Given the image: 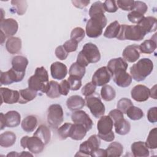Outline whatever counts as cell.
<instances>
[{
	"mask_svg": "<svg viewBox=\"0 0 157 157\" xmlns=\"http://www.w3.org/2000/svg\"><path fill=\"white\" fill-rule=\"evenodd\" d=\"M28 88L34 91H40L46 93L49 82L48 72L43 66L37 67L33 75L29 77L28 81Z\"/></svg>",
	"mask_w": 157,
	"mask_h": 157,
	"instance_id": "obj_1",
	"label": "cell"
},
{
	"mask_svg": "<svg viewBox=\"0 0 157 157\" xmlns=\"http://www.w3.org/2000/svg\"><path fill=\"white\" fill-rule=\"evenodd\" d=\"M153 69V63L149 58H142L130 68L132 78L137 82L144 80Z\"/></svg>",
	"mask_w": 157,
	"mask_h": 157,
	"instance_id": "obj_2",
	"label": "cell"
},
{
	"mask_svg": "<svg viewBox=\"0 0 157 157\" xmlns=\"http://www.w3.org/2000/svg\"><path fill=\"white\" fill-rule=\"evenodd\" d=\"M107 18L104 13L95 14L90 17L86 25V34L91 38H96L102 33L103 28L107 25Z\"/></svg>",
	"mask_w": 157,
	"mask_h": 157,
	"instance_id": "obj_3",
	"label": "cell"
},
{
	"mask_svg": "<svg viewBox=\"0 0 157 157\" xmlns=\"http://www.w3.org/2000/svg\"><path fill=\"white\" fill-rule=\"evenodd\" d=\"M145 34H146L137 25H121L120 26V29L117 38L120 40H129L139 41L144 39Z\"/></svg>",
	"mask_w": 157,
	"mask_h": 157,
	"instance_id": "obj_4",
	"label": "cell"
},
{
	"mask_svg": "<svg viewBox=\"0 0 157 157\" xmlns=\"http://www.w3.org/2000/svg\"><path fill=\"white\" fill-rule=\"evenodd\" d=\"M113 121L109 115L102 116L97 123L99 137L106 142H112L115 139L114 132L112 131Z\"/></svg>",
	"mask_w": 157,
	"mask_h": 157,
	"instance_id": "obj_5",
	"label": "cell"
},
{
	"mask_svg": "<svg viewBox=\"0 0 157 157\" xmlns=\"http://www.w3.org/2000/svg\"><path fill=\"white\" fill-rule=\"evenodd\" d=\"M63 121V110L59 104L49 106L47 112V122L50 127L57 129Z\"/></svg>",
	"mask_w": 157,
	"mask_h": 157,
	"instance_id": "obj_6",
	"label": "cell"
},
{
	"mask_svg": "<svg viewBox=\"0 0 157 157\" xmlns=\"http://www.w3.org/2000/svg\"><path fill=\"white\" fill-rule=\"evenodd\" d=\"M101 145V139L98 135L94 134L91 136L88 139L80 145L79 151L75 155L77 156H91V153L99 148Z\"/></svg>",
	"mask_w": 157,
	"mask_h": 157,
	"instance_id": "obj_7",
	"label": "cell"
},
{
	"mask_svg": "<svg viewBox=\"0 0 157 157\" xmlns=\"http://www.w3.org/2000/svg\"><path fill=\"white\" fill-rule=\"evenodd\" d=\"M20 145L23 148H28L30 152L34 154H39L42 152L45 144L37 137L28 136L23 137L20 140Z\"/></svg>",
	"mask_w": 157,
	"mask_h": 157,
	"instance_id": "obj_8",
	"label": "cell"
},
{
	"mask_svg": "<svg viewBox=\"0 0 157 157\" xmlns=\"http://www.w3.org/2000/svg\"><path fill=\"white\" fill-rule=\"evenodd\" d=\"M85 104L95 118H100L105 113V105L99 97L89 96L85 97Z\"/></svg>",
	"mask_w": 157,
	"mask_h": 157,
	"instance_id": "obj_9",
	"label": "cell"
},
{
	"mask_svg": "<svg viewBox=\"0 0 157 157\" xmlns=\"http://www.w3.org/2000/svg\"><path fill=\"white\" fill-rule=\"evenodd\" d=\"M1 120V130H2L5 127L14 128L20 124L21 120L20 114L15 110L7 112L6 114L0 113Z\"/></svg>",
	"mask_w": 157,
	"mask_h": 157,
	"instance_id": "obj_10",
	"label": "cell"
},
{
	"mask_svg": "<svg viewBox=\"0 0 157 157\" xmlns=\"http://www.w3.org/2000/svg\"><path fill=\"white\" fill-rule=\"evenodd\" d=\"M80 52L89 64L96 63L101 59V53L98 47L93 43L85 44Z\"/></svg>",
	"mask_w": 157,
	"mask_h": 157,
	"instance_id": "obj_11",
	"label": "cell"
},
{
	"mask_svg": "<svg viewBox=\"0 0 157 157\" xmlns=\"http://www.w3.org/2000/svg\"><path fill=\"white\" fill-rule=\"evenodd\" d=\"M25 75V72H18L11 68L6 72H1L0 82L1 85H10L13 82H21L23 79Z\"/></svg>",
	"mask_w": 157,
	"mask_h": 157,
	"instance_id": "obj_12",
	"label": "cell"
},
{
	"mask_svg": "<svg viewBox=\"0 0 157 157\" xmlns=\"http://www.w3.org/2000/svg\"><path fill=\"white\" fill-rule=\"evenodd\" d=\"M112 75L107 67L103 66L95 71L91 82L96 86H101L106 85L110 80Z\"/></svg>",
	"mask_w": 157,
	"mask_h": 157,
	"instance_id": "obj_13",
	"label": "cell"
},
{
	"mask_svg": "<svg viewBox=\"0 0 157 157\" xmlns=\"http://www.w3.org/2000/svg\"><path fill=\"white\" fill-rule=\"evenodd\" d=\"M72 121L74 123H78L83 125L88 131H90L93 126V123L89 115L83 110H76L71 115Z\"/></svg>",
	"mask_w": 157,
	"mask_h": 157,
	"instance_id": "obj_14",
	"label": "cell"
},
{
	"mask_svg": "<svg viewBox=\"0 0 157 157\" xmlns=\"http://www.w3.org/2000/svg\"><path fill=\"white\" fill-rule=\"evenodd\" d=\"M18 25L17 21L13 18H7L1 20L0 29L6 37H12L18 31Z\"/></svg>",
	"mask_w": 157,
	"mask_h": 157,
	"instance_id": "obj_15",
	"label": "cell"
},
{
	"mask_svg": "<svg viewBox=\"0 0 157 157\" xmlns=\"http://www.w3.org/2000/svg\"><path fill=\"white\" fill-rule=\"evenodd\" d=\"M132 98L137 102H144L150 97V90L143 85L135 86L131 91Z\"/></svg>",
	"mask_w": 157,
	"mask_h": 157,
	"instance_id": "obj_16",
	"label": "cell"
},
{
	"mask_svg": "<svg viewBox=\"0 0 157 157\" xmlns=\"http://www.w3.org/2000/svg\"><path fill=\"white\" fill-rule=\"evenodd\" d=\"M1 104L4 102L7 104H15L19 101L20 94L17 90H10L8 88H1Z\"/></svg>",
	"mask_w": 157,
	"mask_h": 157,
	"instance_id": "obj_17",
	"label": "cell"
},
{
	"mask_svg": "<svg viewBox=\"0 0 157 157\" xmlns=\"http://www.w3.org/2000/svg\"><path fill=\"white\" fill-rule=\"evenodd\" d=\"M128 66L127 62L123 58L119 57L110 59L107 63V67L112 77L114 74L121 71H126Z\"/></svg>",
	"mask_w": 157,
	"mask_h": 157,
	"instance_id": "obj_18",
	"label": "cell"
},
{
	"mask_svg": "<svg viewBox=\"0 0 157 157\" xmlns=\"http://www.w3.org/2000/svg\"><path fill=\"white\" fill-rule=\"evenodd\" d=\"M140 51L138 45H128L122 53L123 59L129 63H134L137 61L140 57Z\"/></svg>",
	"mask_w": 157,
	"mask_h": 157,
	"instance_id": "obj_19",
	"label": "cell"
},
{
	"mask_svg": "<svg viewBox=\"0 0 157 157\" xmlns=\"http://www.w3.org/2000/svg\"><path fill=\"white\" fill-rule=\"evenodd\" d=\"M50 72L53 78L62 80L66 77L67 74V69L65 64L61 62L56 61L52 64Z\"/></svg>",
	"mask_w": 157,
	"mask_h": 157,
	"instance_id": "obj_20",
	"label": "cell"
},
{
	"mask_svg": "<svg viewBox=\"0 0 157 157\" xmlns=\"http://www.w3.org/2000/svg\"><path fill=\"white\" fill-rule=\"evenodd\" d=\"M112 77L116 85L122 88L129 86L132 80V77L126 72V71H121L114 74Z\"/></svg>",
	"mask_w": 157,
	"mask_h": 157,
	"instance_id": "obj_21",
	"label": "cell"
},
{
	"mask_svg": "<svg viewBox=\"0 0 157 157\" xmlns=\"http://www.w3.org/2000/svg\"><path fill=\"white\" fill-rule=\"evenodd\" d=\"M156 18L153 17H144L137 25L145 33L155 32L156 30Z\"/></svg>",
	"mask_w": 157,
	"mask_h": 157,
	"instance_id": "obj_22",
	"label": "cell"
},
{
	"mask_svg": "<svg viewBox=\"0 0 157 157\" xmlns=\"http://www.w3.org/2000/svg\"><path fill=\"white\" fill-rule=\"evenodd\" d=\"M131 151L136 157H147L150 155L148 148L144 142L137 141L134 142L131 147Z\"/></svg>",
	"mask_w": 157,
	"mask_h": 157,
	"instance_id": "obj_23",
	"label": "cell"
},
{
	"mask_svg": "<svg viewBox=\"0 0 157 157\" xmlns=\"http://www.w3.org/2000/svg\"><path fill=\"white\" fill-rule=\"evenodd\" d=\"M85 104V99L78 95L70 96L66 101V105L71 111H76L82 109Z\"/></svg>",
	"mask_w": 157,
	"mask_h": 157,
	"instance_id": "obj_24",
	"label": "cell"
},
{
	"mask_svg": "<svg viewBox=\"0 0 157 157\" xmlns=\"http://www.w3.org/2000/svg\"><path fill=\"white\" fill-rule=\"evenodd\" d=\"M6 48L7 52L11 54L18 53L21 48V40L19 37H9L6 43Z\"/></svg>",
	"mask_w": 157,
	"mask_h": 157,
	"instance_id": "obj_25",
	"label": "cell"
},
{
	"mask_svg": "<svg viewBox=\"0 0 157 157\" xmlns=\"http://www.w3.org/2000/svg\"><path fill=\"white\" fill-rule=\"evenodd\" d=\"M28 64V60L26 57L23 56L17 55L12 58V68L18 72H25Z\"/></svg>",
	"mask_w": 157,
	"mask_h": 157,
	"instance_id": "obj_26",
	"label": "cell"
},
{
	"mask_svg": "<svg viewBox=\"0 0 157 157\" xmlns=\"http://www.w3.org/2000/svg\"><path fill=\"white\" fill-rule=\"evenodd\" d=\"M86 129L82 124L78 123L72 124L70 137L75 140H82L86 134Z\"/></svg>",
	"mask_w": 157,
	"mask_h": 157,
	"instance_id": "obj_27",
	"label": "cell"
},
{
	"mask_svg": "<svg viewBox=\"0 0 157 157\" xmlns=\"http://www.w3.org/2000/svg\"><path fill=\"white\" fill-rule=\"evenodd\" d=\"M33 136L39 137L45 145L50 140L51 132L50 129L47 126L41 124L34 133Z\"/></svg>",
	"mask_w": 157,
	"mask_h": 157,
	"instance_id": "obj_28",
	"label": "cell"
},
{
	"mask_svg": "<svg viewBox=\"0 0 157 157\" xmlns=\"http://www.w3.org/2000/svg\"><path fill=\"white\" fill-rule=\"evenodd\" d=\"M37 119L36 116L29 115L23 120L21 126L25 132H31L37 127Z\"/></svg>",
	"mask_w": 157,
	"mask_h": 157,
	"instance_id": "obj_29",
	"label": "cell"
},
{
	"mask_svg": "<svg viewBox=\"0 0 157 157\" xmlns=\"http://www.w3.org/2000/svg\"><path fill=\"white\" fill-rule=\"evenodd\" d=\"M115 132L120 135H126L128 134L131 129L130 123L124 118L113 123Z\"/></svg>",
	"mask_w": 157,
	"mask_h": 157,
	"instance_id": "obj_30",
	"label": "cell"
},
{
	"mask_svg": "<svg viewBox=\"0 0 157 157\" xmlns=\"http://www.w3.org/2000/svg\"><path fill=\"white\" fill-rule=\"evenodd\" d=\"M16 135L11 131H6L0 135V145L7 148L12 146L16 141Z\"/></svg>",
	"mask_w": 157,
	"mask_h": 157,
	"instance_id": "obj_31",
	"label": "cell"
},
{
	"mask_svg": "<svg viewBox=\"0 0 157 157\" xmlns=\"http://www.w3.org/2000/svg\"><path fill=\"white\" fill-rule=\"evenodd\" d=\"M20 98L18 102L20 104H26L34 99L37 96V91L29 88L19 91Z\"/></svg>",
	"mask_w": 157,
	"mask_h": 157,
	"instance_id": "obj_32",
	"label": "cell"
},
{
	"mask_svg": "<svg viewBox=\"0 0 157 157\" xmlns=\"http://www.w3.org/2000/svg\"><path fill=\"white\" fill-rule=\"evenodd\" d=\"M120 25L118 21H114L112 22L107 27L104 33V36L106 38L112 39L117 37L120 29Z\"/></svg>",
	"mask_w": 157,
	"mask_h": 157,
	"instance_id": "obj_33",
	"label": "cell"
},
{
	"mask_svg": "<svg viewBox=\"0 0 157 157\" xmlns=\"http://www.w3.org/2000/svg\"><path fill=\"white\" fill-rule=\"evenodd\" d=\"M107 156H120L123 151V145L118 142H113L105 149Z\"/></svg>",
	"mask_w": 157,
	"mask_h": 157,
	"instance_id": "obj_34",
	"label": "cell"
},
{
	"mask_svg": "<svg viewBox=\"0 0 157 157\" xmlns=\"http://www.w3.org/2000/svg\"><path fill=\"white\" fill-rule=\"evenodd\" d=\"M156 48V40L155 39L145 40L139 45L140 52L143 53L150 54L152 53Z\"/></svg>",
	"mask_w": 157,
	"mask_h": 157,
	"instance_id": "obj_35",
	"label": "cell"
},
{
	"mask_svg": "<svg viewBox=\"0 0 157 157\" xmlns=\"http://www.w3.org/2000/svg\"><path fill=\"white\" fill-rule=\"evenodd\" d=\"M101 96L105 101H110L116 96V92L114 88L109 85L102 86L101 90Z\"/></svg>",
	"mask_w": 157,
	"mask_h": 157,
	"instance_id": "obj_36",
	"label": "cell"
},
{
	"mask_svg": "<svg viewBox=\"0 0 157 157\" xmlns=\"http://www.w3.org/2000/svg\"><path fill=\"white\" fill-rule=\"evenodd\" d=\"M47 96L50 98H56L60 96L59 84L57 82L51 80L49 82L48 88L46 92Z\"/></svg>",
	"mask_w": 157,
	"mask_h": 157,
	"instance_id": "obj_37",
	"label": "cell"
},
{
	"mask_svg": "<svg viewBox=\"0 0 157 157\" xmlns=\"http://www.w3.org/2000/svg\"><path fill=\"white\" fill-rule=\"evenodd\" d=\"M86 72L85 67L80 65L77 62L74 63L72 64L69 68V75H72L75 77H79L80 78H82L83 76L85 75Z\"/></svg>",
	"mask_w": 157,
	"mask_h": 157,
	"instance_id": "obj_38",
	"label": "cell"
},
{
	"mask_svg": "<svg viewBox=\"0 0 157 157\" xmlns=\"http://www.w3.org/2000/svg\"><path fill=\"white\" fill-rule=\"evenodd\" d=\"M127 116L132 120H139L144 117V112L142 110L137 107L132 105L126 112Z\"/></svg>",
	"mask_w": 157,
	"mask_h": 157,
	"instance_id": "obj_39",
	"label": "cell"
},
{
	"mask_svg": "<svg viewBox=\"0 0 157 157\" xmlns=\"http://www.w3.org/2000/svg\"><path fill=\"white\" fill-rule=\"evenodd\" d=\"M146 146L150 149H156L157 148V129L155 128L152 129L148 136L145 142Z\"/></svg>",
	"mask_w": 157,
	"mask_h": 157,
	"instance_id": "obj_40",
	"label": "cell"
},
{
	"mask_svg": "<svg viewBox=\"0 0 157 157\" xmlns=\"http://www.w3.org/2000/svg\"><path fill=\"white\" fill-rule=\"evenodd\" d=\"M11 4L13 6V9L15 10V12L17 13L18 15H22L26 12L28 7L26 1H12Z\"/></svg>",
	"mask_w": 157,
	"mask_h": 157,
	"instance_id": "obj_41",
	"label": "cell"
},
{
	"mask_svg": "<svg viewBox=\"0 0 157 157\" xmlns=\"http://www.w3.org/2000/svg\"><path fill=\"white\" fill-rule=\"evenodd\" d=\"M72 126V123H65L58 129V134L61 139L64 140L70 137Z\"/></svg>",
	"mask_w": 157,
	"mask_h": 157,
	"instance_id": "obj_42",
	"label": "cell"
},
{
	"mask_svg": "<svg viewBox=\"0 0 157 157\" xmlns=\"http://www.w3.org/2000/svg\"><path fill=\"white\" fill-rule=\"evenodd\" d=\"M132 105H133V104L129 99L123 98L118 101L117 107V109L120 110L123 113H126V110Z\"/></svg>",
	"mask_w": 157,
	"mask_h": 157,
	"instance_id": "obj_43",
	"label": "cell"
},
{
	"mask_svg": "<svg viewBox=\"0 0 157 157\" xmlns=\"http://www.w3.org/2000/svg\"><path fill=\"white\" fill-rule=\"evenodd\" d=\"M85 31L82 28L76 27L74 28L71 33V39L76 40L78 43L82 40L85 37Z\"/></svg>",
	"mask_w": 157,
	"mask_h": 157,
	"instance_id": "obj_44",
	"label": "cell"
},
{
	"mask_svg": "<svg viewBox=\"0 0 157 157\" xmlns=\"http://www.w3.org/2000/svg\"><path fill=\"white\" fill-rule=\"evenodd\" d=\"M104 12H105V10L104 9L103 3L101 1H96L91 5L89 10V15L91 17V16L95 14L99 13H104Z\"/></svg>",
	"mask_w": 157,
	"mask_h": 157,
	"instance_id": "obj_45",
	"label": "cell"
},
{
	"mask_svg": "<svg viewBox=\"0 0 157 157\" xmlns=\"http://www.w3.org/2000/svg\"><path fill=\"white\" fill-rule=\"evenodd\" d=\"M67 81L70 85V90L72 91H77L82 86V78L79 77L69 75Z\"/></svg>",
	"mask_w": 157,
	"mask_h": 157,
	"instance_id": "obj_46",
	"label": "cell"
},
{
	"mask_svg": "<svg viewBox=\"0 0 157 157\" xmlns=\"http://www.w3.org/2000/svg\"><path fill=\"white\" fill-rule=\"evenodd\" d=\"M118 7L125 11L132 10L134 6V1L133 0H118L116 1Z\"/></svg>",
	"mask_w": 157,
	"mask_h": 157,
	"instance_id": "obj_47",
	"label": "cell"
},
{
	"mask_svg": "<svg viewBox=\"0 0 157 157\" xmlns=\"http://www.w3.org/2000/svg\"><path fill=\"white\" fill-rule=\"evenodd\" d=\"M127 17L129 21L135 24H138L145 17L144 15L135 10H132L131 12H129Z\"/></svg>",
	"mask_w": 157,
	"mask_h": 157,
	"instance_id": "obj_48",
	"label": "cell"
},
{
	"mask_svg": "<svg viewBox=\"0 0 157 157\" xmlns=\"http://www.w3.org/2000/svg\"><path fill=\"white\" fill-rule=\"evenodd\" d=\"M96 86L94 85L92 82H88L83 86L82 89V94L85 96L88 97L92 95L96 90Z\"/></svg>",
	"mask_w": 157,
	"mask_h": 157,
	"instance_id": "obj_49",
	"label": "cell"
},
{
	"mask_svg": "<svg viewBox=\"0 0 157 157\" xmlns=\"http://www.w3.org/2000/svg\"><path fill=\"white\" fill-rule=\"evenodd\" d=\"M117 2L112 0H106L103 3L104 9L105 12L109 13H114L118 10L117 5L116 4Z\"/></svg>",
	"mask_w": 157,
	"mask_h": 157,
	"instance_id": "obj_50",
	"label": "cell"
},
{
	"mask_svg": "<svg viewBox=\"0 0 157 157\" xmlns=\"http://www.w3.org/2000/svg\"><path fill=\"white\" fill-rule=\"evenodd\" d=\"M63 46L67 53H71L76 51L78 47V42L76 40L71 39L66 41Z\"/></svg>",
	"mask_w": 157,
	"mask_h": 157,
	"instance_id": "obj_51",
	"label": "cell"
},
{
	"mask_svg": "<svg viewBox=\"0 0 157 157\" xmlns=\"http://www.w3.org/2000/svg\"><path fill=\"white\" fill-rule=\"evenodd\" d=\"M148 10V7L147 4L140 1H134V6L132 10H135L142 15L145 14Z\"/></svg>",
	"mask_w": 157,
	"mask_h": 157,
	"instance_id": "obj_52",
	"label": "cell"
},
{
	"mask_svg": "<svg viewBox=\"0 0 157 157\" xmlns=\"http://www.w3.org/2000/svg\"><path fill=\"white\" fill-rule=\"evenodd\" d=\"M56 56L60 60H64L67 58L69 53H67L63 45H59L56 47L55 52Z\"/></svg>",
	"mask_w": 157,
	"mask_h": 157,
	"instance_id": "obj_53",
	"label": "cell"
},
{
	"mask_svg": "<svg viewBox=\"0 0 157 157\" xmlns=\"http://www.w3.org/2000/svg\"><path fill=\"white\" fill-rule=\"evenodd\" d=\"M147 118H148V120L152 123H156L157 121V107H151L148 110Z\"/></svg>",
	"mask_w": 157,
	"mask_h": 157,
	"instance_id": "obj_54",
	"label": "cell"
},
{
	"mask_svg": "<svg viewBox=\"0 0 157 157\" xmlns=\"http://www.w3.org/2000/svg\"><path fill=\"white\" fill-rule=\"evenodd\" d=\"M59 91H60L61 94L64 96H67L70 90V85L67 80H63L59 84Z\"/></svg>",
	"mask_w": 157,
	"mask_h": 157,
	"instance_id": "obj_55",
	"label": "cell"
},
{
	"mask_svg": "<svg viewBox=\"0 0 157 157\" xmlns=\"http://www.w3.org/2000/svg\"><path fill=\"white\" fill-rule=\"evenodd\" d=\"M109 116L112 118L113 123L124 118L123 113L118 109H113L109 113Z\"/></svg>",
	"mask_w": 157,
	"mask_h": 157,
	"instance_id": "obj_56",
	"label": "cell"
},
{
	"mask_svg": "<svg viewBox=\"0 0 157 157\" xmlns=\"http://www.w3.org/2000/svg\"><path fill=\"white\" fill-rule=\"evenodd\" d=\"M90 2V1L88 0H76V1H72V3L73 5L79 9H83L85 7H86L88 4Z\"/></svg>",
	"mask_w": 157,
	"mask_h": 157,
	"instance_id": "obj_57",
	"label": "cell"
},
{
	"mask_svg": "<svg viewBox=\"0 0 157 157\" xmlns=\"http://www.w3.org/2000/svg\"><path fill=\"white\" fill-rule=\"evenodd\" d=\"M91 156H95V157H99V156H107L105 150H103L102 148H98L95 151H94L91 155Z\"/></svg>",
	"mask_w": 157,
	"mask_h": 157,
	"instance_id": "obj_58",
	"label": "cell"
},
{
	"mask_svg": "<svg viewBox=\"0 0 157 157\" xmlns=\"http://www.w3.org/2000/svg\"><path fill=\"white\" fill-rule=\"evenodd\" d=\"M150 96L155 99H156V85H154L150 90Z\"/></svg>",
	"mask_w": 157,
	"mask_h": 157,
	"instance_id": "obj_59",
	"label": "cell"
},
{
	"mask_svg": "<svg viewBox=\"0 0 157 157\" xmlns=\"http://www.w3.org/2000/svg\"><path fill=\"white\" fill-rule=\"evenodd\" d=\"M20 156H33V155L31 154V153H28V151H23L20 154Z\"/></svg>",
	"mask_w": 157,
	"mask_h": 157,
	"instance_id": "obj_60",
	"label": "cell"
},
{
	"mask_svg": "<svg viewBox=\"0 0 157 157\" xmlns=\"http://www.w3.org/2000/svg\"><path fill=\"white\" fill-rule=\"evenodd\" d=\"M20 156V154L17 153L16 151H12L10 153L7 155V156Z\"/></svg>",
	"mask_w": 157,
	"mask_h": 157,
	"instance_id": "obj_61",
	"label": "cell"
},
{
	"mask_svg": "<svg viewBox=\"0 0 157 157\" xmlns=\"http://www.w3.org/2000/svg\"><path fill=\"white\" fill-rule=\"evenodd\" d=\"M1 44H2L3 42H4V41L5 40V39H6V36H5V34H4L2 31H1Z\"/></svg>",
	"mask_w": 157,
	"mask_h": 157,
	"instance_id": "obj_62",
	"label": "cell"
}]
</instances>
